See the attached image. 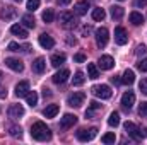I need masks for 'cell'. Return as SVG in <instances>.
Segmentation results:
<instances>
[{
	"label": "cell",
	"instance_id": "41",
	"mask_svg": "<svg viewBox=\"0 0 147 145\" xmlns=\"http://www.w3.org/2000/svg\"><path fill=\"white\" fill-rule=\"evenodd\" d=\"M91 31H92V28H91V26H84V28H82V36H89V34H91Z\"/></svg>",
	"mask_w": 147,
	"mask_h": 145
},
{
	"label": "cell",
	"instance_id": "42",
	"mask_svg": "<svg viewBox=\"0 0 147 145\" xmlns=\"http://www.w3.org/2000/svg\"><path fill=\"white\" fill-rule=\"evenodd\" d=\"M99 108H101V104H99L98 101H91V103H89V109L94 111V109H99Z\"/></svg>",
	"mask_w": 147,
	"mask_h": 145
},
{
	"label": "cell",
	"instance_id": "40",
	"mask_svg": "<svg viewBox=\"0 0 147 145\" xmlns=\"http://www.w3.org/2000/svg\"><path fill=\"white\" fill-rule=\"evenodd\" d=\"M139 89H140L144 94H147V79H142V80H140V84H139Z\"/></svg>",
	"mask_w": 147,
	"mask_h": 145
},
{
	"label": "cell",
	"instance_id": "52",
	"mask_svg": "<svg viewBox=\"0 0 147 145\" xmlns=\"http://www.w3.org/2000/svg\"><path fill=\"white\" fill-rule=\"evenodd\" d=\"M146 2H147V0H146Z\"/></svg>",
	"mask_w": 147,
	"mask_h": 145
},
{
	"label": "cell",
	"instance_id": "24",
	"mask_svg": "<svg viewBox=\"0 0 147 145\" xmlns=\"http://www.w3.org/2000/svg\"><path fill=\"white\" fill-rule=\"evenodd\" d=\"M121 82L123 84H127V85H132L134 82H135V73H134V70H125L123 72V77H121Z\"/></svg>",
	"mask_w": 147,
	"mask_h": 145
},
{
	"label": "cell",
	"instance_id": "45",
	"mask_svg": "<svg viewBox=\"0 0 147 145\" xmlns=\"http://www.w3.org/2000/svg\"><path fill=\"white\" fill-rule=\"evenodd\" d=\"M3 97H7V89L0 87V99H3Z\"/></svg>",
	"mask_w": 147,
	"mask_h": 145
},
{
	"label": "cell",
	"instance_id": "16",
	"mask_svg": "<svg viewBox=\"0 0 147 145\" xmlns=\"http://www.w3.org/2000/svg\"><path fill=\"white\" fill-rule=\"evenodd\" d=\"M39 44H41L45 50H51V48L55 46V39L50 36V34L43 33V34H39Z\"/></svg>",
	"mask_w": 147,
	"mask_h": 145
},
{
	"label": "cell",
	"instance_id": "51",
	"mask_svg": "<svg viewBox=\"0 0 147 145\" xmlns=\"http://www.w3.org/2000/svg\"><path fill=\"white\" fill-rule=\"evenodd\" d=\"M120 2H121V0H120Z\"/></svg>",
	"mask_w": 147,
	"mask_h": 145
},
{
	"label": "cell",
	"instance_id": "2",
	"mask_svg": "<svg viewBox=\"0 0 147 145\" xmlns=\"http://www.w3.org/2000/svg\"><path fill=\"white\" fill-rule=\"evenodd\" d=\"M123 126H125V132L128 133V137H132L134 140H142V138L147 137L146 130H140V128H139L135 123H132V121H127Z\"/></svg>",
	"mask_w": 147,
	"mask_h": 145
},
{
	"label": "cell",
	"instance_id": "12",
	"mask_svg": "<svg viewBox=\"0 0 147 145\" xmlns=\"http://www.w3.org/2000/svg\"><path fill=\"white\" fill-rule=\"evenodd\" d=\"M5 65L14 72H22L24 70V63L19 58H5Z\"/></svg>",
	"mask_w": 147,
	"mask_h": 145
},
{
	"label": "cell",
	"instance_id": "33",
	"mask_svg": "<svg viewBox=\"0 0 147 145\" xmlns=\"http://www.w3.org/2000/svg\"><path fill=\"white\" fill-rule=\"evenodd\" d=\"M43 21L45 22H53V17H55V12H53V9H46L45 12H43Z\"/></svg>",
	"mask_w": 147,
	"mask_h": 145
},
{
	"label": "cell",
	"instance_id": "5",
	"mask_svg": "<svg viewBox=\"0 0 147 145\" xmlns=\"http://www.w3.org/2000/svg\"><path fill=\"white\" fill-rule=\"evenodd\" d=\"M108 39H110V33H108L106 28L96 29V43H98L99 48H105V46L108 44Z\"/></svg>",
	"mask_w": 147,
	"mask_h": 145
},
{
	"label": "cell",
	"instance_id": "6",
	"mask_svg": "<svg viewBox=\"0 0 147 145\" xmlns=\"http://www.w3.org/2000/svg\"><path fill=\"white\" fill-rule=\"evenodd\" d=\"M84 99H86V94L84 92H74L67 97V104L72 106V108H79L84 104Z\"/></svg>",
	"mask_w": 147,
	"mask_h": 145
},
{
	"label": "cell",
	"instance_id": "17",
	"mask_svg": "<svg viewBox=\"0 0 147 145\" xmlns=\"http://www.w3.org/2000/svg\"><path fill=\"white\" fill-rule=\"evenodd\" d=\"M28 92H29V82L28 80H22L16 85V96L17 97H26Z\"/></svg>",
	"mask_w": 147,
	"mask_h": 145
},
{
	"label": "cell",
	"instance_id": "35",
	"mask_svg": "<svg viewBox=\"0 0 147 145\" xmlns=\"http://www.w3.org/2000/svg\"><path fill=\"white\" fill-rule=\"evenodd\" d=\"M101 142H103V144H115V142H116V135H115V133H105V135L101 137Z\"/></svg>",
	"mask_w": 147,
	"mask_h": 145
},
{
	"label": "cell",
	"instance_id": "32",
	"mask_svg": "<svg viewBox=\"0 0 147 145\" xmlns=\"http://www.w3.org/2000/svg\"><path fill=\"white\" fill-rule=\"evenodd\" d=\"M86 82V77L82 72H75V75L72 77V85H82Z\"/></svg>",
	"mask_w": 147,
	"mask_h": 145
},
{
	"label": "cell",
	"instance_id": "22",
	"mask_svg": "<svg viewBox=\"0 0 147 145\" xmlns=\"http://www.w3.org/2000/svg\"><path fill=\"white\" fill-rule=\"evenodd\" d=\"M45 68H46V62H45V58H36L34 62H33V70L36 73H43L45 72Z\"/></svg>",
	"mask_w": 147,
	"mask_h": 145
},
{
	"label": "cell",
	"instance_id": "7",
	"mask_svg": "<svg viewBox=\"0 0 147 145\" xmlns=\"http://www.w3.org/2000/svg\"><path fill=\"white\" fill-rule=\"evenodd\" d=\"M98 135V128H89V130H79L77 132V140H80V142H89V140H92L94 137Z\"/></svg>",
	"mask_w": 147,
	"mask_h": 145
},
{
	"label": "cell",
	"instance_id": "20",
	"mask_svg": "<svg viewBox=\"0 0 147 145\" xmlns=\"http://www.w3.org/2000/svg\"><path fill=\"white\" fill-rule=\"evenodd\" d=\"M128 19H130V22H132L134 26H140V24H144V15H142L140 12H137V10L130 12Z\"/></svg>",
	"mask_w": 147,
	"mask_h": 145
},
{
	"label": "cell",
	"instance_id": "27",
	"mask_svg": "<svg viewBox=\"0 0 147 145\" xmlns=\"http://www.w3.org/2000/svg\"><path fill=\"white\" fill-rule=\"evenodd\" d=\"M51 67H60L62 63H65V55L63 53H57V55H53L51 56Z\"/></svg>",
	"mask_w": 147,
	"mask_h": 145
},
{
	"label": "cell",
	"instance_id": "46",
	"mask_svg": "<svg viewBox=\"0 0 147 145\" xmlns=\"http://www.w3.org/2000/svg\"><path fill=\"white\" fill-rule=\"evenodd\" d=\"M57 2H58V5H69L72 0H57Z\"/></svg>",
	"mask_w": 147,
	"mask_h": 145
},
{
	"label": "cell",
	"instance_id": "38",
	"mask_svg": "<svg viewBox=\"0 0 147 145\" xmlns=\"http://www.w3.org/2000/svg\"><path fill=\"white\" fill-rule=\"evenodd\" d=\"M139 114H140L142 118H147V103H142V104H140V108H139Z\"/></svg>",
	"mask_w": 147,
	"mask_h": 145
},
{
	"label": "cell",
	"instance_id": "15",
	"mask_svg": "<svg viewBox=\"0 0 147 145\" xmlns=\"http://www.w3.org/2000/svg\"><path fill=\"white\" fill-rule=\"evenodd\" d=\"M16 15H17V9L12 7V5H5V7L2 9V12H0V17L5 19V21H10V19H14Z\"/></svg>",
	"mask_w": 147,
	"mask_h": 145
},
{
	"label": "cell",
	"instance_id": "23",
	"mask_svg": "<svg viewBox=\"0 0 147 145\" xmlns=\"http://www.w3.org/2000/svg\"><path fill=\"white\" fill-rule=\"evenodd\" d=\"M31 50V46L29 44H24V46H21V44H17V43H9V51H16V53H19V51H24V53H28Z\"/></svg>",
	"mask_w": 147,
	"mask_h": 145
},
{
	"label": "cell",
	"instance_id": "14",
	"mask_svg": "<svg viewBox=\"0 0 147 145\" xmlns=\"http://www.w3.org/2000/svg\"><path fill=\"white\" fill-rule=\"evenodd\" d=\"M89 9H91V5H89L87 0H80V2H77V3L74 5V12H75L77 15H86Z\"/></svg>",
	"mask_w": 147,
	"mask_h": 145
},
{
	"label": "cell",
	"instance_id": "4",
	"mask_svg": "<svg viewBox=\"0 0 147 145\" xmlns=\"http://www.w3.org/2000/svg\"><path fill=\"white\" fill-rule=\"evenodd\" d=\"M92 94L96 97H101V99H110L111 96H113V91H111L110 85L101 84V85H94L92 87Z\"/></svg>",
	"mask_w": 147,
	"mask_h": 145
},
{
	"label": "cell",
	"instance_id": "36",
	"mask_svg": "<svg viewBox=\"0 0 147 145\" xmlns=\"http://www.w3.org/2000/svg\"><path fill=\"white\" fill-rule=\"evenodd\" d=\"M39 3H41V0H28V10L34 12L38 7H39Z\"/></svg>",
	"mask_w": 147,
	"mask_h": 145
},
{
	"label": "cell",
	"instance_id": "8",
	"mask_svg": "<svg viewBox=\"0 0 147 145\" xmlns=\"http://www.w3.org/2000/svg\"><path fill=\"white\" fill-rule=\"evenodd\" d=\"M134 104H135V94L132 91H127L121 96V106L127 109V111H130V109L134 108Z\"/></svg>",
	"mask_w": 147,
	"mask_h": 145
},
{
	"label": "cell",
	"instance_id": "11",
	"mask_svg": "<svg viewBox=\"0 0 147 145\" xmlns=\"http://www.w3.org/2000/svg\"><path fill=\"white\" fill-rule=\"evenodd\" d=\"M69 77H70V70H69V68H62L60 72H57L53 77H51V80H53L55 84L62 85V84H65V82L69 80Z\"/></svg>",
	"mask_w": 147,
	"mask_h": 145
},
{
	"label": "cell",
	"instance_id": "9",
	"mask_svg": "<svg viewBox=\"0 0 147 145\" xmlns=\"http://www.w3.org/2000/svg\"><path fill=\"white\" fill-rule=\"evenodd\" d=\"M75 123H77V116L67 113V114H63V118L60 119V128H62V130H69V128H72Z\"/></svg>",
	"mask_w": 147,
	"mask_h": 145
},
{
	"label": "cell",
	"instance_id": "31",
	"mask_svg": "<svg viewBox=\"0 0 147 145\" xmlns=\"http://www.w3.org/2000/svg\"><path fill=\"white\" fill-rule=\"evenodd\" d=\"M108 125H110V126H118V125H120V113H118V111H113L110 114Z\"/></svg>",
	"mask_w": 147,
	"mask_h": 145
},
{
	"label": "cell",
	"instance_id": "43",
	"mask_svg": "<svg viewBox=\"0 0 147 145\" xmlns=\"http://www.w3.org/2000/svg\"><path fill=\"white\" fill-rule=\"evenodd\" d=\"M146 51H147V50H146V46H144V44H139V46H137V50H135V53H137V55H144Z\"/></svg>",
	"mask_w": 147,
	"mask_h": 145
},
{
	"label": "cell",
	"instance_id": "25",
	"mask_svg": "<svg viewBox=\"0 0 147 145\" xmlns=\"http://www.w3.org/2000/svg\"><path fill=\"white\" fill-rule=\"evenodd\" d=\"M111 17L115 19V21H120L121 17H123V14H125V10H123V7H120V5H113L111 7Z\"/></svg>",
	"mask_w": 147,
	"mask_h": 145
},
{
	"label": "cell",
	"instance_id": "47",
	"mask_svg": "<svg viewBox=\"0 0 147 145\" xmlns=\"http://www.w3.org/2000/svg\"><path fill=\"white\" fill-rule=\"evenodd\" d=\"M111 82H113V84H120L121 79H118V77H111Z\"/></svg>",
	"mask_w": 147,
	"mask_h": 145
},
{
	"label": "cell",
	"instance_id": "48",
	"mask_svg": "<svg viewBox=\"0 0 147 145\" xmlns=\"http://www.w3.org/2000/svg\"><path fill=\"white\" fill-rule=\"evenodd\" d=\"M43 94H45V97H46V96H50L51 92H50V89H45V92H43Z\"/></svg>",
	"mask_w": 147,
	"mask_h": 145
},
{
	"label": "cell",
	"instance_id": "44",
	"mask_svg": "<svg viewBox=\"0 0 147 145\" xmlns=\"http://www.w3.org/2000/svg\"><path fill=\"white\" fill-rule=\"evenodd\" d=\"M147 2L146 0H135V7H146Z\"/></svg>",
	"mask_w": 147,
	"mask_h": 145
},
{
	"label": "cell",
	"instance_id": "18",
	"mask_svg": "<svg viewBox=\"0 0 147 145\" xmlns=\"http://www.w3.org/2000/svg\"><path fill=\"white\" fill-rule=\"evenodd\" d=\"M9 116H10V118H14V119H17V118H21V116H24V108H22L21 104H12V106L9 108Z\"/></svg>",
	"mask_w": 147,
	"mask_h": 145
},
{
	"label": "cell",
	"instance_id": "10",
	"mask_svg": "<svg viewBox=\"0 0 147 145\" xmlns=\"http://www.w3.org/2000/svg\"><path fill=\"white\" fill-rule=\"evenodd\" d=\"M115 43L120 44V46H123V44L128 43V34H127L125 28H120V26H118V28L115 29Z\"/></svg>",
	"mask_w": 147,
	"mask_h": 145
},
{
	"label": "cell",
	"instance_id": "3",
	"mask_svg": "<svg viewBox=\"0 0 147 145\" xmlns=\"http://www.w3.org/2000/svg\"><path fill=\"white\" fill-rule=\"evenodd\" d=\"M58 21H60V24H62V28H65V29H74L75 26H77V17L74 15V12H69V10H65V12H62L60 14V17H58Z\"/></svg>",
	"mask_w": 147,
	"mask_h": 145
},
{
	"label": "cell",
	"instance_id": "30",
	"mask_svg": "<svg viewBox=\"0 0 147 145\" xmlns=\"http://www.w3.org/2000/svg\"><path fill=\"white\" fill-rule=\"evenodd\" d=\"M105 17H106L105 9L98 7V9H94V10H92V19H94V21H105Z\"/></svg>",
	"mask_w": 147,
	"mask_h": 145
},
{
	"label": "cell",
	"instance_id": "34",
	"mask_svg": "<svg viewBox=\"0 0 147 145\" xmlns=\"http://www.w3.org/2000/svg\"><path fill=\"white\" fill-rule=\"evenodd\" d=\"M9 133H10V137H14V138H21L22 137V130H21V126H10L9 128Z\"/></svg>",
	"mask_w": 147,
	"mask_h": 145
},
{
	"label": "cell",
	"instance_id": "19",
	"mask_svg": "<svg viewBox=\"0 0 147 145\" xmlns=\"http://www.w3.org/2000/svg\"><path fill=\"white\" fill-rule=\"evenodd\" d=\"M58 111H60L58 104H48L46 108L43 109V114H45V118H55L58 114Z\"/></svg>",
	"mask_w": 147,
	"mask_h": 145
},
{
	"label": "cell",
	"instance_id": "39",
	"mask_svg": "<svg viewBox=\"0 0 147 145\" xmlns=\"http://www.w3.org/2000/svg\"><path fill=\"white\" fill-rule=\"evenodd\" d=\"M74 60L77 63H82V62H86V55L84 53H77V55H74Z\"/></svg>",
	"mask_w": 147,
	"mask_h": 145
},
{
	"label": "cell",
	"instance_id": "28",
	"mask_svg": "<svg viewBox=\"0 0 147 145\" xmlns=\"http://www.w3.org/2000/svg\"><path fill=\"white\" fill-rule=\"evenodd\" d=\"M87 75H89V79H92V80H96V79L99 77V70H98V67H96L94 63H87Z\"/></svg>",
	"mask_w": 147,
	"mask_h": 145
},
{
	"label": "cell",
	"instance_id": "13",
	"mask_svg": "<svg viewBox=\"0 0 147 145\" xmlns=\"http://www.w3.org/2000/svg\"><path fill=\"white\" fill-rule=\"evenodd\" d=\"M98 65H99L101 70H111V68L115 67V60H113V56H110V55H103V56L99 58Z\"/></svg>",
	"mask_w": 147,
	"mask_h": 145
},
{
	"label": "cell",
	"instance_id": "49",
	"mask_svg": "<svg viewBox=\"0 0 147 145\" xmlns=\"http://www.w3.org/2000/svg\"><path fill=\"white\" fill-rule=\"evenodd\" d=\"M0 82H2V72H0Z\"/></svg>",
	"mask_w": 147,
	"mask_h": 145
},
{
	"label": "cell",
	"instance_id": "29",
	"mask_svg": "<svg viewBox=\"0 0 147 145\" xmlns=\"http://www.w3.org/2000/svg\"><path fill=\"white\" fill-rule=\"evenodd\" d=\"M26 101H28L29 106H36L38 104V92L36 91H29V92L26 94Z\"/></svg>",
	"mask_w": 147,
	"mask_h": 145
},
{
	"label": "cell",
	"instance_id": "50",
	"mask_svg": "<svg viewBox=\"0 0 147 145\" xmlns=\"http://www.w3.org/2000/svg\"><path fill=\"white\" fill-rule=\"evenodd\" d=\"M16 2H22V0H16Z\"/></svg>",
	"mask_w": 147,
	"mask_h": 145
},
{
	"label": "cell",
	"instance_id": "21",
	"mask_svg": "<svg viewBox=\"0 0 147 145\" xmlns=\"http://www.w3.org/2000/svg\"><path fill=\"white\" fill-rule=\"evenodd\" d=\"M10 33H12L14 36L22 38V39H24V38H28V31H26V29H24L21 24H14V26L10 28Z\"/></svg>",
	"mask_w": 147,
	"mask_h": 145
},
{
	"label": "cell",
	"instance_id": "26",
	"mask_svg": "<svg viewBox=\"0 0 147 145\" xmlns=\"http://www.w3.org/2000/svg\"><path fill=\"white\" fill-rule=\"evenodd\" d=\"M22 24H24V28L34 29V26H36V21H34V17H33L31 14H26V15H22Z\"/></svg>",
	"mask_w": 147,
	"mask_h": 145
},
{
	"label": "cell",
	"instance_id": "37",
	"mask_svg": "<svg viewBox=\"0 0 147 145\" xmlns=\"http://www.w3.org/2000/svg\"><path fill=\"white\" fill-rule=\"evenodd\" d=\"M137 68H139L140 72H147V58H142V60L137 63Z\"/></svg>",
	"mask_w": 147,
	"mask_h": 145
},
{
	"label": "cell",
	"instance_id": "1",
	"mask_svg": "<svg viewBox=\"0 0 147 145\" xmlns=\"http://www.w3.org/2000/svg\"><path fill=\"white\" fill-rule=\"evenodd\" d=\"M31 137L38 140V142H45V140H50L51 138V130L43 123V121H36L33 123L31 126Z\"/></svg>",
	"mask_w": 147,
	"mask_h": 145
}]
</instances>
